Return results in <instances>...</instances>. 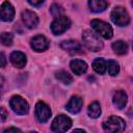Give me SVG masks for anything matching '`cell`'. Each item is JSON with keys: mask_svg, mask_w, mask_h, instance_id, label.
<instances>
[{"mask_svg": "<svg viewBox=\"0 0 133 133\" xmlns=\"http://www.w3.org/2000/svg\"><path fill=\"white\" fill-rule=\"evenodd\" d=\"M92 69L98 74L103 75L105 73V71H106V61L103 58H97V59H95L94 62H92Z\"/></svg>", "mask_w": 133, "mask_h": 133, "instance_id": "obj_19", "label": "cell"}, {"mask_svg": "<svg viewBox=\"0 0 133 133\" xmlns=\"http://www.w3.org/2000/svg\"><path fill=\"white\" fill-rule=\"evenodd\" d=\"M125 126H126L125 121L122 117L115 115H111L107 121L103 123V129L106 132H111V133L124 131Z\"/></svg>", "mask_w": 133, "mask_h": 133, "instance_id": "obj_2", "label": "cell"}, {"mask_svg": "<svg viewBox=\"0 0 133 133\" xmlns=\"http://www.w3.org/2000/svg\"><path fill=\"white\" fill-rule=\"evenodd\" d=\"M71 25V21L68 17L65 16H59L57 18H55V20L52 22L51 24V31L55 34V35H59L61 33H63Z\"/></svg>", "mask_w": 133, "mask_h": 133, "instance_id": "obj_6", "label": "cell"}, {"mask_svg": "<svg viewBox=\"0 0 133 133\" xmlns=\"http://www.w3.org/2000/svg\"><path fill=\"white\" fill-rule=\"evenodd\" d=\"M72 126V121L70 117H68L66 115L60 114L58 116H56L54 118V121L52 122V126L51 129L54 132H65L66 130L70 129V127Z\"/></svg>", "mask_w": 133, "mask_h": 133, "instance_id": "obj_7", "label": "cell"}, {"mask_svg": "<svg viewBox=\"0 0 133 133\" xmlns=\"http://www.w3.org/2000/svg\"><path fill=\"white\" fill-rule=\"evenodd\" d=\"M9 105H10V108L17 114H20V115L27 114L28 111H29V105H28V103L21 96H14L10 99Z\"/></svg>", "mask_w": 133, "mask_h": 133, "instance_id": "obj_5", "label": "cell"}, {"mask_svg": "<svg viewBox=\"0 0 133 133\" xmlns=\"http://www.w3.org/2000/svg\"><path fill=\"white\" fill-rule=\"evenodd\" d=\"M112 49L116 54L124 55L128 51V45H127V43H125L123 41H117L112 44Z\"/></svg>", "mask_w": 133, "mask_h": 133, "instance_id": "obj_18", "label": "cell"}, {"mask_svg": "<svg viewBox=\"0 0 133 133\" xmlns=\"http://www.w3.org/2000/svg\"><path fill=\"white\" fill-rule=\"evenodd\" d=\"M50 11H51V14H52L53 17L57 18V17H59V16L62 15L63 9H62L61 6H59L58 4H53V5L51 6V8H50Z\"/></svg>", "mask_w": 133, "mask_h": 133, "instance_id": "obj_24", "label": "cell"}, {"mask_svg": "<svg viewBox=\"0 0 133 133\" xmlns=\"http://www.w3.org/2000/svg\"><path fill=\"white\" fill-rule=\"evenodd\" d=\"M106 69L109 73V75L111 76H116L119 72V65L116 61L114 60H109L106 62Z\"/></svg>", "mask_w": 133, "mask_h": 133, "instance_id": "obj_22", "label": "cell"}, {"mask_svg": "<svg viewBox=\"0 0 133 133\" xmlns=\"http://www.w3.org/2000/svg\"><path fill=\"white\" fill-rule=\"evenodd\" d=\"M10 61L16 68L22 69L25 66L27 59H26V56L24 53H22L20 51H15L10 54Z\"/></svg>", "mask_w": 133, "mask_h": 133, "instance_id": "obj_14", "label": "cell"}, {"mask_svg": "<svg viewBox=\"0 0 133 133\" xmlns=\"http://www.w3.org/2000/svg\"><path fill=\"white\" fill-rule=\"evenodd\" d=\"M87 113L92 118L99 117L100 114H101V106H100V104L98 102H92L87 108Z\"/></svg>", "mask_w": 133, "mask_h": 133, "instance_id": "obj_20", "label": "cell"}, {"mask_svg": "<svg viewBox=\"0 0 133 133\" xmlns=\"http://www.w3.org/2000/svg\"><path fill=\"white\" fill-rule=\"evenodd\" d=\"M90 25L91 27L94 28V30L101 36H103L104 38H111L112 35H113V30H112V27L102 21V20H98V19H95L90 22Z\"/></svg>", "mask_w": 133, "mask_h": 133, "instance_id": "obj_3", "label": "cell"}, {"mask_svg": "<svg viewBox=\"0 0 133 133\" xmlns=\"http://www.w3.org/2000/svg\"><path fill=\"white\" fill-rule=\"evenodd\" d=\"M35 116L39 123H46L51 116L50 107L42 101L37 102L35 105Z\"/></svg>", "mask_w": 133, "mask_h": 133, "instance_id": "obj_8", "label": "cell"}, {"mask_svg": "<svg viewBox=\"0 0 133 133\" xmlns=\"http://www.w3.org/2000/svg\"><path fill=\"white\" fill-rule=\"evenodd\" d=\"M60 47H61L63 50H65L66 52H69L70 54H81V53H83L81 45H80L78 42L73 41V39L63 41V42L60 44Z\"/></svg>", "mask_w": 133, "mask_h": 133, "instance_id": "obj_12", "label": "cell"}, {"mask_svg": "<svg viewBox=\"0 0 133 133\" xmlns=\"http://www.w3.org/2000/svg\"><path fill=\"white\" fill-rule=\"evenodd\" d=\"M45 0H28V2L33 6H39Z\"/></svg>", "mask_w": 133, "mask_h": 133, "instance_id": "obj_27", "label": "cell"}, {"mask_svg": "<svg viewBox=\"0 0 133 133\" xmlns=\"http://www.w3.org/2000/svg\"><path fill=\"white\" fill-rule=\"evenodd\" d=\"M127 100H128V97L124 90H117L113 95V104L118 109L125 108V106L127 104Z\"/></svg>", "mask_w": 133, "mask_h": 133, "instance_id": "obj_15", "label": "cell"}, {"mask_svg": "<svg viewBox=\"0 0 133 133\" xmlns=\"http://www.w3.org/2000/svg\"><path fill=\"white\" fill-rule=\"evenodd\" d=\"M82 39H83V43L86 46V48L89 49L90 51L97 52L103 48L102 39L96 32H94L91 30H85L82 34Z\"/></svg>", "mask_w": 133, "mask_h": 133, "instance_id": "obj_1", "label": "cell"}, {"mask_svg": "<svg viewBox=\"0 0 133 133\" xmlns=\"http://www.w3.org/2000/svg\"><path fill=\"white\" fill-rule=\"evenodd\" d=\"M111 20L114 24L117 26L124 27L127 26L130 22V17L127 12V10L122 6H116L111 11Z\"/></svg>", "mask_w": 133, "mask_h": 133, "instance_id": "obj_4", "label": "cell"}, {"mask_svg": "<svg viewBox=\"0 0 133 133\" xmlns=\"http://www.w3.org/2000/svg\"><path fill=\"white\" fill-rule=\"evenodd\" d=\"M15 17V8L8 2L5 1L0 6V19L4 22H10Z\"/></svg>", "mask_w": 133, "mask_h": 133, "instance_id": "obj_10", "label": "cell"}, {"mask_svg": "<svg viewBox=\"0 0 133 133\" xmlns=\"http://www.w3.org/2000/svg\"><path fill=\"white\" fill-rule=\"evenodd\" d=\"M3 83H4V77L0 74V87L3 85Z\"/></svg>", "mask_w": 133, "mask_h": 133, "instance_id": "obj_29", "label": "cell"}, {"mask_svg": "<svg viewBox=\"0 0 133 133\" xmlns=\"http://www.w3.org/2000/svg\"><path fill=\"white\" fill-rule=\"evenodd\" d=\"M83 105V100L78 97V96H74L70 99L69 103L66 104V110L71 113H78Z\"/></svg>", "mask_w": 133, "mask_h": 133, "instance_id": "obj_13", "label": "cell"}, {"mask_svg": "<svg viewBox=\"0 0 133 133\" xmlns=\"http://www.w3.org/2000/svg\"><path fill=\"white\" fill-rule=\"evenodd\" d=\"M22 20H23V23L25 24V26L30 29L35 28L38 24V18L36 16V14L31 10H27V9L24 10L22 12Z\"/></svg>", "mask_w": 133, "mask_h": 133, "instance_id": "obj_11", "label": "cell"}, {"mask_svg": "<svg viewBox=\"0 0 133 133\" xmlns=\"http://www.w3.org/2000/svg\"><path fill=\"white\" fill-rule=\"evenodd\" d=\"M14 41V35L12 33L9 32H2L0 34V42L4 45V46H10L12 44Z\"/></svg>", "mask_w": 133, "mask_h": 133, "instance_id": "obj_23", "label": "cell"}, {"mask_svg": "<svg viewBox=\"0 0 133 133\" xmlns=\"http://www.w3.org/2000/svg\"><path fill=\"white\" fill-rule=\"evenodd\" d=\"M30 45H31V47L34 51L43 52V51H46L49 48L50 43H49L48 38L45 37L44 35H36L33 38H31Z\"/></svg>", "mask_w": 133, "mask_h": 133, "instance_id": "obj_9", "label": "cell"}, {"mask_svg": "<svg viewBox=\"0 0 133 133\" xmlns=\"http://www.w3.org/2000/svg\"><path fill=\"white\" fill-rule=\"evenodd\" d=\"M10 131H15V132H21L20 129H17V128H8L5 130V132H10Z\"/></svg>", "mask_w": 133, "mask_h": 133, "instance_id": "obj_28", "label": "cell"}, {"mask_svg": "<svg viewBox=\"0 0 133 133\" xmlns=\"http://www.w3.org/2000/svg\"><path fill=\"white\" fill-rule=\"evenodd\" d=\"M5 64H6V57L3 53H0V68L5 66Z\"/></svg>", "mask_w": 133, "mask_h": 133, "instance_id": "obj_26", "label": "cell"}, {"mask_svg": "<svg viewBox=\"0 0 133 133\" xmlns=\"http://www.w3.org/2000/svg\"><path fill=\"white\" fill-rule=\"evenodd\" d=\"M88 5L91 11L94 12H101L105 10L108 6V3L106 0H89Z\"/></svg>", "mask_w": 133, "mask_h": 133, "instance_id": "obj_17", "label": "cell"}, {"mask_svg": "<svg viewBox=\"0 0 133 133\" xmlns=\"http://www.w3.org/2000/svg\"><path fill=\"white\" fill-rule=\"evenodd\" d=\"M55 76H56V78H57L59 81H61V82L64 83V84H70V83H72V81H73V77H72L68 72L62 71V70L56 72V73H55Z\"/></svg>", "mask_w": 133, "mask_h": 133, "instance_id": "obj_21", "label": "cell"}, {"mask_svg": "<svg viewBox=\"0 0 133 133\" xmlns=\"http://www.w3.org/2000/svg\"><path fill=\"white\" fill-rule=\"evenodd\" d=\"M71 70L73 71V73H75L76 75H82L86 72L87 70V64L85 61L80 60V59H74L71 61L70 63Z\"/></svg>", "mask_w": 133, "mask_h": 133, "instance_id": "obj_16", "label": "cell"}, {"mask_svg": "<svg viewBox=\"0 0 133 133\" xmlns=\"http://www.w3.org/2000/svg\"><path fill=\"white\" fill-rule=\"evenodd\" d=\"M0 117L2 121H5L7 117V111L5 110L4 107H0Z\"/></svg>", "mask_w": 133, "mask_h": 133, "instance_id": "obj_25", "label": "cell"}]
</instances>
